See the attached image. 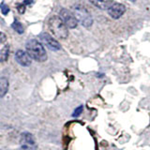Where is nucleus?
Masks as SVG:
<instances>
[{"label": "nucleus", "mask_w": 150, "mask_h": 150, "mask_svg": "<svg viewBox=\"0 0 150 150\" xmlns=\"http://www.w3.org/2000/svg\"><path fill=\"white\" fill-rule=\"evenodd\" d=\"M72 13L83 26L90 27L93 25V18L91 14L82 5H74L72 7Z\"/></svg>", "instance_id": "obj_3"}, {"label": "nucleus", "mask_w": 150, "mask_h": 150, "mask_svg": "<svg viewBox=\"0 0 150 150\" xmlns=\"http://www.w3.org/2000/svg\"><path fill=\"white\" fill-rule=\"evenodd\" d=\"M8 89V81L7 78H0V98L4 97L7 94Z\"/></svg>", "instance_id": "obj_10"}, {"label": "nucleus", "mask_w": 150, "mask_h": 150, "mask_svg": "<svg viewBox=\"0 0 150 150\" xmlns=\"http://www.w3.org/2000/svg\"><path fill=\"white\" fill-rule=\"evenodd\" d=\"M129 1H133V2H134V1H135V0H129Z\"/></svg>", "instance_id": "obj_17"}, {"label": "nucleus", "mask_w": 150, "mask_h": 150, "mask_svg": "<svg viewBox=\"0 0 150 150\" xmlns=\"http://www.w3.org/2000/svg\"><path fill=\"white\" fill-rule=\"evenodd\" d=\"M48 27L52 34L59 40H65L69 36L68 27L59 16H52L48 21Z\"/></svg>", "instance_id": "obj_1"}, {"label": "nucleus", "mask_w": 150, "mask_h": 150, "mask_svg": "<svg viewBox=\"0 0 150 150\" xmlns=\"http://www.w3.org/2000/svg\"><path fill=\"white\" fill-rule=\"evenodd\" d=\"M25 7H26V5L25 3H21V4H18L17 5V9H18V11L20 12V13H25Z\"/></svg>", "instance_id": "obj_14"}, {"label": "nucleus", "mask_w": 150, "mask_h": 150, "mask_svg": "<svg viewBox=\"0 0 150 150\" xmlns=\"http://www.w3.org/2000/svg\"><path fill=\"white\" fill-rule=\"evenodd\" d=\"M11 27L19 34H23V31H25V28H23V25L19 21H14V23L11 25Z\"/></svg>", "instance_id": "obj_12"}, {"label": "nucleus", "mask_w": 150, "mask_h": 150, "mask_svg": "<svg viewBox=\"0 0 150 150\" xmlns=\"http://www.w3.org/2000/svg\"><path fill=\"white\" fill-rule=\"evenodd\" d=\"M108 14L112 19H119L126 11V7L123 4L120 3H114L112 6L108 8Z\"/></svg>", "instance_id": "obj_7"}, {"label": "nucleus", "mask_w": 150, "mask_h": 150, "mask_svg": "<svg viewBox=\"0 0 150 150\" xmlns=\"http://www.w3.org/2000/svg\"><path fill=\"white\" fill-rule=\"evenodd\" d=\"M9 55V45H5L0 50V62H6Z\"/></svg>", "instance_id": "obj_11"}, {"label": "nucleus", "mask_w": 150, "mask_h": 150, "mask_svg": "<svg viewBox=\"0 0 150 150\" xmlns=\"http://www.w3.org/2000/svg\"><path fill=\"white\" fill-rule=\"evenodd\" d=\"M15 60L20 64L21 66L23 67H28V66L31 65L32 59L26 52L23 51V50H18L15 54Z\"/></svg>", "instance_id": "obj_8"}, {"label": "nucleus", "mask_w": 150, "mask_h": 150, "mask_svg": "<svg viewBox=\"0 0 150 150\" xmlns=\"http://www.w3.org/2000/svg\"><path fill=\"white\" fill-rule=\"evenodd\" d=\"M89 2L100 9H107V11L115 3L114 0H89Z\"/></svg>", "instance_id": "obj_9"}, {"label": "nucleus", "mask_w": 150, "mask_h": 150, "mask_svg": "<svg viewBox=\"0 0 150 150\" xmlns=\"http://www.w3.org/2000/svg\"><path fill=\"white\" fill-rule=\"evenodd\" d=\"M59 17L65 23V25H67L68 28H75L78 25V21L72 11H69L67 8L61 9L59 11Z\"/></svg>", "instance_id": "obj_5"}, {"label": "nucleus", "mask_w": 150, "mask_h": 150, "mask_svg": "<svg viewBox=\"0 0 150 150\" xmlns=\"http://www.w3.org/2000/svg\"><path fill=\"white\" fill-rule=\"evenodd\" d=\"M40 40L47 48L52 51H58L61 49V45L59 42L48 33H41L40 35Z\"/></svg>", "instance_id": "obj_6"}, {"label": "nucleus", "mask_w": 150, "mask_h": 150, "mask_svg": "<svg viewBox=\"0 0 150 150\" xmlns=\"http://www.w3.org/2000/svg\"><path fill=\"white\" fill-rule=\"evenodd\" d=\"M1 11H2V13L4 14V15H7V14L8 13V11H9V8H8V5H6L5 3L1 4Z\"/></svg>", "instance_id": "obj_15"}, {"label": "nucleus", "mask_w": 150, "mask_h": 150, "mask_svg": "<svg viewBox=\"0 0 150 150\" xmlns=\"http://www.w3.org/2000/svg\"><path fill=\"white\" fill-rule=\"evenodd\" d=\"M21 150H37V144L34 136L29 132H23L20 138Z\"/></svg>", "instance_id": "obj_4"}, {"label": "nucleus", "mask_w": 150, "mask_h": 150, "mask_svg": "<svg viewBox=\"0 0 150 150\" xmlns=\"http://www.w3.org/2000/svg\"><path fill=\"white\" fill-rule=\"evenodd\" d=\"M7 40V36L5 35V33L0 31V43H4Z\"/></svg>", "instance_id": "obj_16"}, {"label": "nucleus", "mask_w": 150, "mask_h": 150, "mask_svg": "<svg viewBox=\"0 0 150 150\" xmlns=\"http://www.w3.org/2000/svg\"><path fill=\"white\" fill-rule=\"evenodd\" d=\"M83 105H81V106H79V107H77L76 109L74 110V112H73V114H72V116H74V117H76V116H79L80 115L82 114V112H83Z\"/></svg>", "instance_id": "obj_13"}, {"label": "nucleus", "mask_w": 150, "mask_h": 150, "mask_svg": "<svg viewBox=\"0 0 150 150\" xmlns=\"http://www.w3.org/2000/svg\"><path fill=\"white\" fill-rule=\"evenodd\" d=\"M25 49L31 59H34L38 62H44L47 59V54L43 45L37 40H28L25 45Z\"/></svg>", "instance_id": "obj_2"}]
</instances>
